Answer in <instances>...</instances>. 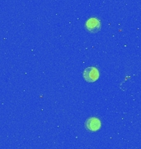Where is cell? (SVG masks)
Wrapping results in <instances>:
<instances>
[{
	"mask_svg": "<svg viewBox=\"0 0 141 149\" xmlns=\"http://www.w3.org/2000/svg\"><path fill=\"white\" fill-rule=\"evenodd\" d=\"M83 75H84V80L87 82L89 83H93L98 80L99 78V71L94 66H91V67H88L84 70L83 72Z\"/></svg>",
	"mask_w": 141,
	"mask_h": 149,
	"instance_id": "obj_1",
	"label": "cell"
},
{
	"mask_svg": "<svg viewBox=\"0 0 141 149\" xmlns=\"http://www.w3.org/2000/svg\"><path fill=\"white\" fill-rule=\"evenodd\" d=\"M85 27L88 32L92 33H97L101 29V22L97 17L89 18L85 23Z\"/></svg>",
	"mask_w": 141,
	"mask_h": 149,
	"instance_id": "obj_2",
	"label": "cell"
},
{
	"mask_svg": "<svg viewBox=\"0 0 141 149\" xmlns=\"http://www.w3.org/2000/svg\"><path fill=\"white\" fill-rule=\"evenodd\" d=\"M101 126H102V123L100 121L99 118H89L85 122V128L92 132L97 131L98 129H100Z\"/></svg>",
	"mask_w": 141,
	"mask_h": 149,
	"instance_id": "obj_3",
	"label": "cell"
}]
</instances>
